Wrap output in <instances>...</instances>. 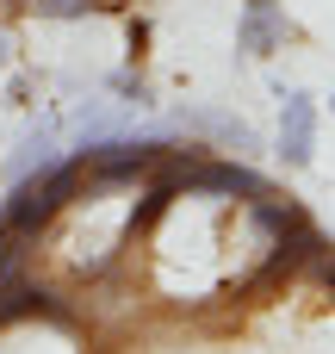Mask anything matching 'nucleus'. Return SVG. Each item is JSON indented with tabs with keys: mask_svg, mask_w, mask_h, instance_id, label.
Masks as SVG:
<instances>
[{
	"mask_svg": "<svg viewBox=\"0 0 335 354\" xmlns=\"http://www.w3.org/2000/svg\"><path fill=\"white\" fill-rule=\"evenodd\" d=\"M186 187H199V193H242V199H261L267 187H261V174H249L242 162H193V180Z\"/></svg>",
	"mask_w": 335,
	"mask_h": 354,
	"instance_id": "4",
	"label": "nucleus"
},
{
	"mask_svg": "<svg viewBox=\"0 0 335 354\" xmlns=\"http://www.w3.org/2000/svg\"><path fill=\"white\" fill-rule=\"evenodd\" d=\"M280 156H286V168H311V156H317V106H311V93L280 100Z\"/></svg>",
	"mask_w": 335,
	"mask_h": 354,
	"instance_id": "2",
	"label": "nucleus"
},
{
	"mask_svg": "<svg viewBox=\"0 0 335 354\" xmlns=\"http://www.w3.org/2000/svg\"><path fill=\"white\" fill-rule=\"evenodd\" d=\"M112 93H124V100H137V106H149V87H143L137 75H112Z\"/></svg>",
	"mask_w": 335,
	"mask_h": 354,
	"instance_id": "5",
	"label": "nucleus"
},
{
	"mask_svg": "<svg viewBox=\"0 0 335 354\" xmlns=\"http://www.w3.org/2000/svg\"><path fill=\"white\" fill-rule=\"evenodd\" d=\"M286 37H292V25H286V12L274 0H249L242 6V50L249 56H274Z\"/></svg>",
	"mask_w": 335,
	"mask_h": 354,
	"instance_id": "3",
	"label": "nucleus"
},
{
	"mask_svg": "<svg viewBox=\"0 0 335 354\" xmlns=\"http://www.w3.org/2000/svg\"><path fill=\"white\" fill-rule=\"evenodd\" d=\"M0 68H12V31L0 25Z\"/></svg>",
	"mask_w": 335,
	"mask_h": 354,
	"instance_id": "6",
	"label": "nucleus"
},
{
	"mask_svg": "<svg viewBox=\"0 0 335 354\" xmlns=\"http://www.w3.org/2000/svg\"><path fill=\"white\" fill-rule=\"evenodd\" d=\"M81 180H87V156H68V162H50V168L25 174V180L6 193V205H0V230H6V236H37V230L75 199Z\"/></svg>",
	"mask_w": 335,
	"mask_h": 354,
	"instance_id": "1",
	"label": "nucleus"
},
{
	"mask_svg": "<svg viewBox=\"0 0 335 354\" xmlns=\"http://www.w3.org/2000/svg\"><path fill=\"white\" fill-rule=\"evenodd\" d=\"M19 6H25V0H19Z\"/></svg>",
	"mask_w": 335,
	"mask_h": 354,
	"instance_id": "7",
	"label": "nucleus"
}]
</instances>
